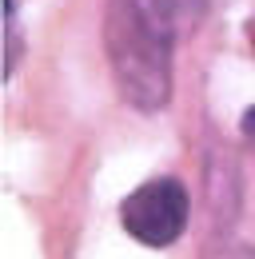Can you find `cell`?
Returning <instances> with one entry per match:
<instances>
[{"instance_id":"obj_5","label":"cell","mask_w":255,"mask_h":259,"mask_svg":"<svg viewBox=\"0 0 255 259\" xmlns=\"http://www.w3.org/2000/svg\"><path fill=\"white\" fill-rule=\"evenodd\" d=\"M227 259H255V247H235Z\"/></svg>"},{"instance_id":"obj_2","label":"cell","mask_w":255,"mask_h":259,"mask_svg":"<svg viewBox=\"0 0 255 259\" xmlns=\"http://www.w3.org/2000/svg\"><path fill=\"white\" fill-rule=\"evenodd\" d=\"M128 235L144 247H172L188 227V192L180 180H148L120 207Z\"/></svg>"},{"instance_id":"obj_1","label":"cell","mask_w":255,"mask_h":259,"mask_svg":"<svg viewBox=\"0 0 255 259\" xmlns=\"http://www.w3.org/2000/svg\"><path fill=\"white\" fill-rule=\"evenodd\" d=\"M104 48H108L120 96L136 112H148V116L163 112L167 100H172V52H176V40L159 36L132 4L108 0Z\"/></svg>"},{"instance_id":"obj_6","label":"cell","mask_w":255,"mask_h":259,"mask_svg":"<svg viewBox=\"0 0 255 259\" xmlns=\"http://www.w3.org/2000/svg\"><path fill=\"white\" fill-rule=\"evenodd\" d=\"M251 40H255V24H251Z\"/></svg>"},{"instance_id":"obj_3","label":"cell","mask_w":255,"mask_h":259,"mask_svg":"<svg viewBox=\"0 0 255 259\" xmlns=\"http://www.w3.org/2000/svg\"><path fill=\"white\" fill-rule=\"evenodd\" d=\"M124 4H132L159 36H167L176 44L195 32V24L207 12V0H124Z\"/></svg>"},{"instance_id":"obj_4","label":"cell","mask_w":255,"mask_h":259,"mask_svg":"<svg viewBox=\"0 0 255 259\" xmlns=\"http://www.w3.org/2000/svg\"><path fill=\"white\" fill-rule=\"evenodd\" d=\"M239 132H243V140H251V148H255V108H247V112H243Z\"/></svg>"}]
</instances>
